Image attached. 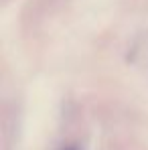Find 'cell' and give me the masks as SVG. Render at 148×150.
Segmentation results:
<instances>
[{"instance_id":"6da1fadb","label":"cell","mask_w":148,"mask_h":150,"mask_svg":"<svg viewBox=\"0 0 148 150\" xmlns=\"http://www.w3.org/2000/svg\"><path fill=\"white\" fill-rule=\"evenodd\" d=\"M67 150H77V148H67Z\"/></svg>"}]
</instances>
